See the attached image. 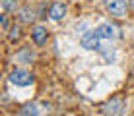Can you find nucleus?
<instances>
[{
	"mask_svg": "<svg viewBox=\"0 0 134 116\" xmlns=\"http://www.w3.org/2000/svg\"><path fill=\"white\" fill-rule=\"evenodd\" d=\"M10 83H14V85H18V87H27V85L33 83V74H29L27 70H21V68L12 70Z\"/></svg>",
	"mask_w": 134,
	"mask_h": 116,
	"instance_id": "f257e3e1",
	"label": "nucleus"
},
{
	"mask_svg": "<svg viewBox=\"0 0 134 116\" xmlns=\"http://www.w3.org/2000/svg\"><path fill=\"white\" fill-rule=\"evenodd\" d=\"M103 4H105V10L115 17H124L128 12V6L124 0H103Z\"/></svg>",
	"mask_w": 134,
	"mask_h": 116,
	"instance_id": "f03ea898",
	"label": "nucleus"
},
{
	"mask_svg": "<svg viewBox=\"0 0 134 116\" xmlns=\"http://www.w3.org/2000/svg\"><path fill=\"white\" fill-rule=\"evenodd\" d=\"M99 39H101V35L97 31H86V33L82 35V39H80V45L87 50H99L101 48Z\"/></svg>",
	"mask_w": 134,
	"mask_h": 116,
	"instance_id": "7ed1b4c3",
	"label": "nucleus"
},
{
	"mask_svg": "<svg viewBox=\"0 0 134 116\" xmlns=\"http://www.w3.org/2000/svg\"><path fill=\"white\" fill-rule=\"evenodd\" d=\"M124 110H126V103L122 99H113L111 103L105 105L103 112L105 114H124Z\"/></svg>",
	"mask_w": 134,
	"mask_h": 116,
	"instance_id": "20e7f679",
	"label": "nucleus"
},
{
	"mask_svg": "<svg viewBox=\"0 0 134 116\" xmlns=\"http://www.w3.org/2000/svg\"><path fill=\"white\" fill-rule=\"evenodd\" d=\"M95 31L101 35V39H109V41L111 39H117V37L121 35V33H119V29L113 25V23H101Z\"/></svg>",
	"mask_w": 134,
	"mask_h": 116,
	"instance_id": "39448f33",
	"label": "nucleus"
},
{
	"mask_svg": "<svg viewBox=\"0 0 134 116\" xmlns=\"http://www.w3.org/2000/svg\"><path fill=\"white\" fill-rule=\"evenodd\" d=\"M49 16H51V20L60 21L62 17L66 16V4H62V2H53V4H51V8H49Z\"/></svg>",
	"mask_w": 134,
	"mask_h": 116,
	"instance_id": "423d86ee",
	"label": "nucleus"
},
{
	"mask_svg": "<svg viewBox=\"0 0 134 116\" xmlns=\"http://www.w3.org/2000/svg\"><path fill=\"white\" fill-rule=\"evenodd\" d=\"M31 37H33V43L37 46H43L45 43H47V39H49V33H47V29L45 27H41V25H37L31 29Z\"/></svg>",
	"mask_w": 134,
	"mask_h": 116,
	"instance_id": "0eeeda50",
	"label": "nucleus"
},
{
	"mask_svg": "<svg viewBox=\"0 0 134 116\" xmlns=\"http://www.w3.org/2000/svg\"><path fill=\"white\" fill-rule=\"evenodd\" d=\"M18 60H20V62H25V64L33 62L35 60V52L31 50V46H24V48L18 52Z\"/></svg>",
	"mask_w": 134,
	"mask_h": 116,
	"instance_id": "6e6552de",
	"label": "nucleus"
},
{
	"mask_svg": "<svg viewBox=\"0 0 134 116\" xmlns=\"http://www.w3.org/2000/svg\"><path fill=\"white\" fill-rule=\"evenodd\" d=\"M8 39H10V43H16V41L21 39V27L20 25H14L10 29V33H8Z\"/></svg>",
	"mask_w": 134,
	"mask_h": 116,
	"instance_id": "1a4fd4ad",
	"label": "nucleus"
},
{
	"mask_svg": "<svg viewBox=\"0 0 134 116\" xmlns=\"http://www.w3.org/2000/svg\"><path fill=\"white\" fill-rule=\"evenodd\" d=\"M2 10L4 12L16 10V0H2Z\"/></svg>",
	"mask_w": 134,
	"mask_h": 116,
	"instance_id": "9d476101",
	"label": "nucleus"
},
{
	"mask_svg": "<svg viewBox=\"0 0 134 116\" xmlns=\"http://www.w3.org/2000/svg\"><path fill=\"white\" fill-rule=\"evenodd\" d=\"M20 114H39V110H37V106H24V108L20 110Z\"/></svg>",
	"mask_w": 134,
	"mask_h": 116,
	"instance_id": "9b49d317",
	"label": "nucleus"
},
{
	"mask_svg": "<svg viewBox=\"0 0 134 116\" xmlns=\"http://www.w3.org/2000/svg\"><path fill=\"white\" fill-rule=\"evenodd\" d=\"M2 29H4V31L10 29V21H8V16H6V14L2 16Z\"/></svg>",
	"mask_w": 134,
	"mask_h": 116,
	"instance_id": "f8f14e48",
	"label": "nucleus"
}]
</instances>
